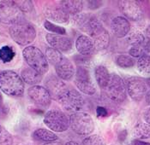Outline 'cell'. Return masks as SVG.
<instances>
[{"instance_id":"6da1fadb","label":"cell","mask_w":150,"mask_h":145,"mask_svg":"<svg viewBox=\"0 0 150 145\" xmlns=\"http://www.w3.org/2000/svg\"><path fill=\"white\" fill-rule=\"evenodd\" d=\"M0 89L8 96L21 97L24 93V84L22 77L11 70L0 72Z\"/></svg>"},{"instance_id":"7a4b0ae2","label":"cell","mask_w":150,"mask_h":145,"mask_svg":"<svg viewBox=\"0 0 150 145\" xmlns=\"http://www.w3.org/2000/svg\"><path fill=\"white\" fill-rule=\"evenodd\" d=\"M10 35L16 44L25 46L31 44L35 40L36 30L31 23L23 20L11 26Z\"/></svg>"},{"instance_id":"3957f363","label":"cell","mask_w":150,"mask_h":145,"mask_svg":"<svg viewBox=\"0 0 150 145\" xmlns=\"http://www.w3.org/2000/svg\"><path fill=\"white\" fill-rule=\"evenodd\" d=\"M23 55L28 66L40 74H44L48 71L49 63L46 55H44L39 48L28 46L23 50Z\"/></svg>"},{"instance_id":"277c9868","label":"cell","mask_w":150,"mask_h":145,"mask_svg":"<svg viewBox=\"0 0 150 145\" xmlns=\"http://www.w3.org/2000/svg\"><path fill=\"white\" fill-rule=\"evenodd\" d=\"M69 125L76 133L89 135L94 129L93 118L85 112H76L69 116Z\"/></svg>"},{"instance_id":"5b68a950","label":"cell","mask_w":150,"mask_h":145,"mask_svg":"<svg viewBox=\"0 0 150 145\" xmlns=\"http://www.w3.org/2000/svg\"><path fill=\"white\" fill-rule=\"evenodd\" d=\"M105 95L115 102H123L126 99L127 90L124 79L116 74H112L108 85L105 88Z\"/></svg>"},{"instance_id":"8992f818","label":"cell","mask_w":150,"mask_h":145,"mask_svg":"<svg viewBox=\"0 0 150 145\" xmlns=\"http://www.w3.org/2000/svg\"><path fill=\"white\" fill-rule=\"evenodd\" d=\"M94 43L95 48L98 50H105L110 44V35L101 22L94 17L87 32Z\"/></svg>"},{"instance_id":"52a82bcc","label":"cell","mask_w":150,"mask_h":145,"mask_svg":"<svg viewBox=\"0 0 150 145\" xmlns=\"http://www.w3.org/2000/svg\"><path fill=\"white\" fill-rule=\"evenodd\" d=\"M44 123L46 126L53 132H63L68 130L69 120L68 117L59 110H50L44 117Z\"/></svg>"},{"instance_id":"ba28073f","label":"cell","mask_w":150,"mask_h":145,"mask_svg":"<svg viewBox=\"0 0 150 145\" xmlns=\"http://www.w3.org/2000/svg\"><path fill=\"white\" fill-rule=\"evenodd\" d=\"M23 20V12L14 1H0V22L13 25Z\"/></svg>"},{"instance_id":"9c48e42d","label":"cell","mask_w":150,"mask_h":145,"mask_svg":"<svg viewBox=\"0 0 150 145\" xmlns=\"http://www.w3.org/2000/svg\"><path fill=\"white\" fill-rule=\"evenodd\" d=\"M58 102L66 110L73 111L74 113L82 112L86 105L85 99L81 93L72 89L68 90Z\"/></svg>"},{"instance_id":"30bf717a","label":"cell","mask_w":150,"mask_h":145,"mask_svg":"<svg viewBox=\"0 0 150 145\" xmlns=\"http://www.w3.org/2000/svg\"><path fill=\"white\" fill-rule=\"evenodd\" d=\"M75 75V84L81 92L87 95H93L96 92V88L93 83L88 70L84 67H78Z\"/></svg>"},{"instance_id":"8fae6325","label":"cell","mask_w":150,"mask_h":145,"mask_svg":"<svg viewBox=\"0 0 150 145\" xmlns=\"http://www.w3.org/2000/svg\"><path fill=\"white\" fill-rule=\"evenodd\" d=\"M128 95L133 100L141 101L147 92V85L145 81L138 77H130L125 81Z\"/></svg>"},{"instance_id":"7c38bea8","label":"cell","mask_w":150,"mask_h":145,"mask_svg":"<svg viewBox=\"0 0 150 145\" xmlns=\"http://www.w3.org/2000/svg\"><path fill=\"white\" fill-rule=\"evenodd\" d=\"M45 85L46 90L49 91L52 98L59 101L63 95L69 90L67 85L58 77L54 75H50L46 78Z\"/></svg>"},{"instance_id":"4fadbf2b","label":"cell","mask_w":150,"mask_h":145,"mask_svg":"<svg viewBox=\"0 0 150 145\" xmlns=\"http://www.w3.org/2000/svg\"><path fill=\"white\" fill-rule=\"evenodd\" d=\"M118 5L120 11L125 15V16L131 21L137 22L143 16V11L142 10V7L137 1H119Z\"/></svg>"},{"instance_id":"5bb4252c","label":"cell","mask_w":150,"mask_h":145,"mask_svg":"<svg viewBox=\"0 0 150 145\" xmlns=\"http://www.w3.org/2000/svg\"><path fill=\"white\" fill-rule=\"evenodd\" d=\"M28 95L31 101L40 107H47L50 105L52 97L46 88L40 85H34L28 90Z\"/></svg>"},{"instance_id":"9a60e30c","label":"cell","mask_w":150,"mask_h":145,"mask_svg":"<svg viewBox=\"0 0 150 145\" xmlns=\"http://www.w3.org/2000/svg\"><path fill=\"white\" fill-rule=\"evenodd\" d=\"M46 39L51 48H53L58 51L67 52L72 48L71 39L64 35L48 34H46Z\"/></svg>"},{"instance_id":"2e32d148","label":"cell","mask_w":150,"mask_h":145,"mask_svg":"<svg viewBox=\"0 0 150 145\" xmlns=\"http://www.w3.org/2000/svg\"><path fill=\"white\" fill-rule=\"evenodd\" d=\"M54 67L57 76L62 80H69L75 75V67L71 62L64 56Z\"/></svg>"},{"instance_id":"e0dca14e","label":"cell","mask_w":150,"mask_h":145,"mask_svg":"<svg viewBox=\"0 0 150 145\" xmlns=\"http://www.w3.org/2000/svg\"><path fill=\"white\" fill-rule=\"evenodd\" d=\"M112 33L117 38H124L127 36L130 31V24L127 19L123 16H117L111 23Z\"/></svg>"},{"instance_id":"ac0fdd59","label":"cell","mask_w":150,"mask_h":145,"mask_svg":"<svg viewBox=\"0 0 150 145\" xmlns=\"http://www.w3.org/2000/svg\"><path fill=\"white\" fill-rule=\"evenodd\" d=\"M76 47L77 51L83 56L92 55L96 50L92 39L86 35H81L77 38L76 41Z\"/></svg>"},{"instance_id":"d6986e66","label":"cell","mask_w":150,"mask_h":145,"mask_svg":"<svg viewBox=\"0 0 150 145\" xmlns=\"http://www.w3.org/2000/svg\"><path fill=\"white\" fill-rule=\"evenodd\" d=\"M46 16L51 21L58 23H67L69 21V15L61 8H50L45 12Z\"/></svg>"},{"instance_id":"ffe728a7","label":"cell","mask_w":150,"mask_h":145,"mask_svg":"<svg viewBox=\"0 0 150 145\" xmlns=\"http://www.w3.org/2000/svg\"><path fill=\"white\" fill-rule=\"evenodd\" d=\"M60 8L69 15H78L83 9L82 1H60Z\"/></svg>"},{"instance_id":"44dd1931","label":"cell","mask_w":150,"mask_h":145,"mask_svg":"<svg viewBox=\"0 0 150 145\" xmlns=\"http://www.w3.org/2000/svg\"><path fill=\"white\" fill-rule=\"evenodd\" d=\"M33 137L37 141L44 142L46 144L56 142L58 139L57 135L54 132H52L50 130L45 129V128H40V129H37L36 131H35L33 133Z\"/></svg>"},{"instance_id":"7402d4cb","label":"cell","mask_w":150,"mask_h":145,"mask_svg":"<svg viewBox=\"0 0 150 145\" xmlns=\"http://www.w3.org/2000/svg\"><path fill=\"white\" fill-rule=\"evenodd\" d=\"M94 75L99 86L102 89H105L108 85L111 77V74L109 73L108 69L102 65L97 66L94 70Z\"/></svg>"},{"instance_id":"603a6c76","label":"cell","mask_w":150,"mask_h":145,"mask_svg":"<svg viewBox=\"0 0 150 145\" xmlns=\"http://www.w3.org/2000/svg\"><path fill=\"white\" fill-rule=\"evenodd\" d=\"M21 74L23 81L28 85H36L42 80V74H40V73H38L31 67L23 69Z\"/></svg>"},{"instance_id":"cb8c5ba5","label":"cell","mask_w":150,"mask_h":145,"mask_svg":"<svg viewBox=\"0 0 150 145\" xmlns=\"http://www.w3.org/2000/svg\"><path fill=\"white\" fill-rule=\"evenodd\" d=\"M132 135L137 139H147L150 137V125L148 123H138L133 128Z\"/></svg>"},{"instance_id":"d4e9b609","label":"cell","mask_w":150,"mask_h":145,"mask_svg":"<svg viewBox=\"0 0 150 145\" xmlns=\"http://www.w3.org/2000/svg\"><path fill=\"white\" fill-rule=\"evenodd\" d=\"M144 40H145L144 34H142L140 31H137V30L129 32L127 35V39H126L127 43L131 46L143 45Z\"/></svg>"},{"instance_id":"484cf974","label":"cell","mask_w":150,"mask_h":145,"mask_svg":"<svg viewBox=\"0 0 150 145\" xmlns=\"http://www.w3.org/2000/svg\"><path fill=\"white\" fill-rule=\"evenodd\" d=\"M137 70L144 76H150V56H145L140 57L137 61Z\"/></svg>"},{"instance_id":"4316f807","label":"cell","mask_w":150,"mask_h":145,"mask_svg":"<svg viewBox=\"0 0 150 145\" xmlns=\"http://www.w3.org/2000/svg\"><path fill=\"white\" fill-rule=\"evenodd\" d=\"M16 56V52L11 46L4 45L0 49V61L4 63L11 62Z\"/></svg>"},{"instance_id":"83f0119b","label":"cell","mask_w":150,"mask_h":145,"mask_svg":"<svg viewBox=\"0 0 150 145\" xmlns=\"http://www.w3.org/2000/svg\"><path fill=\"white\" fill-rule=\"evenodd\" d=\"M46 57L48 62H50L51 64L55 66L62 60V58L64 56L61 54L60 51H58L53 48H48L46 50Z\"/></svg>"},{"instance_id":"f1b7e54d","label":"cell","mask_w":150,"mask_h":145,"mask_svg":"<svg viewBox=\"0 0 150 145\" xmlns=\"http://www.w3.org/2000/svg\"><path fill=\"white\" fill-rule=\"evenodd\" d=\"M116 63L117 66L123 68H128L134 66L135 60L129 56L126 55H119L116 57Z\"/></svg>"},{"instance_id":"f546056e","label":"cell","mask_w":150,"mask_h":145,"mask_svg":"<svg viewBox=\"0 0 150 145\" xmlns=\"http://www.w3.org/2000/svg\"><path fill=\"white\" fill-rule=\"evenodd\" d=\"M44 27H45V28L47 31H49L51 33L58 34V35H64V34H66V30L64 27L57 26L54 23L51 22L49 21H46L44 22Z\"/></svg>"},{"instance_id":"4dcf8cb0","label":"cell","mask_w":150,"mask_h":145,"mask_svg":"<svg viewBox=\"0 0 150 145\" xmlns=\"http://www.w3.org/2000/svg\"><path fill=\"white\" fill-rule=\"evenodd\" d=\"M82 145H105V141L100 136L92 135L83 139Z\"/></svg>"},{"instance_id":"1f68e13d","label":"cell","mask_w":150,"mask_h":145,"mask_svg":"<svg viewBox=\"0 0 150 145\" xmlns=\"http://www.w3.org/2000/svg\"><path fill=\"white\" fill-rule=\"evenodd\" d=\"M16 5L19 8L22 12H31L34 9V4L30 0H20L14 1Z\"/></svg>"},{"instance_id":"d6a6232c","label":"cell","mask_w":150,"mask_h":145,"mask_svg":"<svg viewBox=\"0 0 150 145\" xmlns=\"http://www.w3.org/2000/svg\"><path fill=\"white\" fill-rule=\"evenodd\" d=\"M146 50L143 45H138V46H131L130 49L129 50V54L130 56L133 57H142L145 56Z\"/></svg>"},{"instance_id":"836d02e7","label":"cell","mask_w":150,"mask_h":145,"mask_svg":"<svg viewBox=\"0 0 150 145\" xmlns=\"http://www.w3.org/2000/svg\"><path fill=\"white\" fill-rule=\"evenodd\" d=\"M144 44L143 46L145 48L146 52H150V26L148 27V28L145 31V34H144Z\"/></svg>"},{"instance_id":"e575fe53","label":"cell","mask_w":150,"mask_h":145,"mask_svg":"<svg viewBox=\"0 0 150 145\" xmlns=\"http://www.w3.org/2000/svg\"><path fill=\"white\" fill-rule=\"evenodd\" d=\"M88 7L91 10H96L99 9L100 7H101L103 5V2L102 1H99V0H94V1H88Z\"/></svg>"},{"instance_id":"d590c367","label":"cell","mask_w":150,"mask_h":145,"mask_svg":"<svg viewBox=\"0 0 150 145\" xmlns=\"http://www.w3.org/2000/svg\"><path fill=\"white\" fill-rule=\"evenodd\" d=\"M96 113L99 117H105L108 114V112L106 109L104 107H97L96 109Z\"/></svg>"},{"instance_id":"8d00e7d4","label":"cell","mask_w":150,"mask_h":145,"mask_svg":"<svg viewBox=\"0 0 150 145\" xmlns=\"http://www.w3.org/2000/svg\"><path fill=\"white\" fill-rule=\"evenodd\" d=\"M143 118H144V120L146 121V123L150 125V109L145 111L144 114H143Z\"/></svg>"},{"instance_id":"74e56055","label":"cell","mask_w":150,"mask_h":145,"mask_svg":"<svg viewBox=\"0 0 150 145\" xmlns=\"http://www.w3.org/2000/svg\"><path fill=\"white\" fill-rule=\"evenodd\" d=\"M131 145H150L149 143H147V142H143V141H141L138 139H136L132 142Z\"/></svg>"},{"instance_id":"f35d334b","label":"cell","mask_w":150,"mask_h":145,"mask_svg":"<svg viewBox=\"0 0 150 145\" xmlns=\"http://www.w3.org/2000/svg\"><path fill=\"white\" fill-rule=\"evenodd\" d=\"M146 101H147V102L150 104V91H149L148 93H146Z\"/></svg>"},{"instance_id":"ab89813d","label":"cell","mask_w":150,"mask_h":145,"mask_svg":"<svg viewBox=\"0 0 150 145\" xmlns=\"http://www.w3.org/2000/svg\"><path fill=\"white\" fill-rule=\"evenodd\" d=\"M65 145H80L79 144H77V143H76V142H73V141H70V142H68V143H66V144Z\"/></svg>"},{"instance_id":"60d3db41","label":"cell","mask_w":150,"mask_h":145,"mask_svg":"<svg viewBox=\"0 0 150 145\" xmlns=\"http://www.w3.org/2000/svg\"><path fill=\"white\" fill-rule=\"evenodd\" d=\"M45 145H63L60 143H57V142H52V143H49V144H46Z\"/></svg>"},{"instance_id":"b9f144b4","label":"cell","mask_w":150,"mask_h":145,"mask_svg":"<svg viewBox=\"0 0 150 145\" xmlns=\"http://www.w3.org/2000/svg\"><path fill=\"white\" fill-rule=\"evenodd\" d=\"M2 102H3V97H2V94H1V92H0V105H1V103H2Z\"/></svg>"},{"instance_id":"7bdbcfd3","label":"cell","mask_w":150,"mask_h":145,"mask_svg":"<svg viewBox=\"0 0 150 145\" xmlns=\"http://www.w3.org/2000/svg\"><path fill=\"white\" fill-rule=\"evenodd\" d=\"M147 83H148V85L150 86V77L147 79Z\"/></svg>"}]
</instances>
